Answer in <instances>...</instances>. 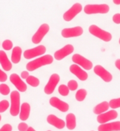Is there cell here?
Segmentation results:
<instances>
[{
  "label": "cell",
  "mask_w": 120,
  "mask_h": 131,
  "mask_svg": "<svg viewBox=\"0 0 120 131\" xmlns=\"http://www.w3.org/2000/svg\"><path fill=\"white\" fill-rule=\"evenodd\" d=\"M53 61H54V57L51 55L48 54L29 62L26 65V69L28 71H34L42 66L51 64L53 63Z\"/></svg>",
  "instance_id": "1"
},
{
  "label": "cell",
  "mask_w": 120,
  "mask_h": 131,
  "mask_svg": "<svg viewBox=\"0 0 120 131\" xmlns=\"http://www.w3.org/2000/svg\"><path fill=\"white\" fill-rule=\"evenodd\" d=\"M84 13L88 15L97 14H107L110 11V6L105 4H87L84 9Z\"/></svg>",
  "instance_id": "2"
},
{
  "label": "cell",
  "mask_w": 120,
  "mask_h": 131,
  "mask_svg": "<svg viewBox=\"0 0 120 131\" xmlns=\"http://www.w3.org/2000/svg\"><path fill=\"white\" fill-rule=\"evenodd\" d=\"M89 31L94 36L99 38L104 42H110L112 38V35L109 32L102 30L96 25H91L89 26Z\"/></svg>",
  "instance_id": "3"
},
{
  "label": "cell",
  "mask_w": 120,
  "mask_h": 131,
  "mask_svg": "<svg viewBox=\"0 0 120 131\" xmlns=\"http://www.w3.org/2000/svg\"><path fill=\"white\" fill-rule=\"evenodd\" d=\"M20 94L16 90L11 92V108L10 114L12 116H17L20 113Z\"/></svg>",
  "instance_id": "4"
},
{
  "label": "cell",
  "mask_w": 120,
  "mask_h": 131,
  "mask_svg": "<svg viewBox=\"0 0 120 131\" xmlns=\"http://www.w3.org/2000/svg\"><path fill=\"white\" fill-rule=\"evenodd\" d=\"M46 51V48L45 46L39 45L37 46L36 47L30 49H27L23 53V57L26 59H31L34 57H39L42 54H45Z\"/></svg>",
  "instance_id": "5"
},
{
  "label": "cell",
  "mask_w": 120,
  "mask_h": 131,
  "mask_svg": "<svg viewBox=\"0 0 120 131\" xmlns=\"http://www.w3.org/2000/svg\"><path fill=\"white\" fill-rule=\"evenodd\" d=\"M49 29H50V27L46 23H43L42 25H41L39 29L37 30V31L32 37V42L34 44H39L41 42L42 40H43L44 37L49 31Z\"/></svg>",
  "instance_id": "6"
},
{
  "label": "cell",
  "mask_w": 120,
  "mask_h": 131,
  "mask_svg": "<svg viewBox=\"0 0 120 131\" xmlns=\"http://www.w3.org/2000/svg\"><path fill=\"white\" fill-rule=\"evenodd\" d=\"M72 60L75 64L81 66L85 70H91L93 67V63L90 60L79 54H74L72 57Z\"/></svg>",
  "instance_id": "7"
},
{
  "label": "cell",
  "mask_w": 120,
  "mask_h": 131,
  "mask_svg": "<svg viewBox=\"0 0 120 131\" xmlns=\"http://www.w3.org/2000/svg\"><path fill=\"white\" fill-rule=\"evenodd\" d=\"M82 10V6L79 3H75L63 14V19L65 21H71Z\"/></svg>",
  "instance_id": "8"
},
{
  "label": "cell",
  "mask_w": 120,
  "mask_h": 131,
  "mask_svg": "<svg viewBox=\"0 0 120 131\" xmlns=\"http://www.w3.org/2000/svg\"><path fill=\"white\" fill-rule=\"evenodd\" d=\"M84 30L81 26H76L70 28H64L61 31V35L65 38L79 37L83 34Z\"/></svg>",
  "instance_id": "9"
},
{
  "label": "cell",
  "mask_w": 120,
  "mask_h": 131,
  "mask_svg": "<svg viewBox=\"0 0 120 131\" xmlns=\"http://www.w3.org/2000/svg\"><path fill=\"white\" fill-rule=\"evenodd\" d=\"M60 81V76L57 73H54L51 75L49 78V82L44 88V91L46 94H51L55 90L56 87L57 86L58 83Z\"/></svg>",
  "instance_id": "10"
},
{
  "label": "cell",
  "mask_w": 120,
  "mask_h": 131,
  "mask_svg": "<svg viewBox=\"0 0 120 131\" xmlns=\"http://www.w3.org/2000/svg\"><path fill=\"white\" fill-rule=\"evenodd\" d=\"M94 71L95 74L104 80L105 83H110L112 80V75L109 71H108L105 68H103L102 66L96 65L94 68Z\"/></svg>",
  "instance_id": "11"
},
{
  "label": "cell",
  "mask_w": 120,
  "mask_h": 131,
  "mask_svg": "<svg viewBox=\"0 0 120 131\" xmlns=\"http://www.w3.org/2000/svg\"><path fill=\"white\" fill-rule=\"evenodd\" d=\"M74 51V47L72 45H67L63 48L58 50L54 53V58L58 61H61L64 58L69 56Z\"/></svg>",
  "instance_id": "12"
},
{
  "label": "cell",
  "mask_w": 120,
  "mask_h": 131,
  "mask_svg": "<svg viewBox=\"0 0 120 131\" xmlns=\"http://www.w3.org/2000/svg\"><path fill=\"white\" fill-rule=\"evenodd\" d=\"M117 116H118V113L117 111L114 110H111V111L99 114L97 117V121L100 124H103V123H105L106 122H108L110 121L117 118Z\"/></svg>",
  "instance_id": "13"
},
{
  "label": "cell",
  "mask_w": 120,
  "mask_h": 131,
  "mask_svg": "<svg viewBox=\"0 0 120 131\" xmlns=\"http://www.w3.org/2000/svg\"><path fill=\"white\" fill-rule=\"evenodd\" d=\"M10 81L14 85L19 92H24L27 90V85L21 80L20 76L16 73H13L10 75Z\"/></svg>",
  "instance_id": "14"
},
{
  "label": "cell",
  "mask_w": 120,
  "mask_h": 131,
  "mask_svg": "<svg viewBox=\"0 0 120 131\" xmlns=\"http://www.w3.org/2000/svg\"><path fill=\"white\" fill-rule=\"evenodd\" d=\"M49 104L53 107L58 108L62 112H66L69 110V104L56 97H53L49 100Z\"/></svg>",
  "instance_id": "15"
},
{
  "label": "cell",
  "mask_w": 120,
  "mask_h": 131,
  "mask_svg": "<svg viewBox=\"0 0 120 131\" xmlns=\"http://www.w3.org/2000/svg\"><path fill=\"white\" fill-rule=\"evenodd\" d=\"M70 71L71 72L72 74L76 75L82 81H85L88 78L87 73L81 69L77 64H72V65L70 66Z\"/></svg>",
  "instance_id": "16"
},
{
  "label": "cell",
  "mask_w": 120,
  "mask_h": 131,
  "mask_svg": "<svg viewBox=\"0 0 120 131\" xmlns=\"http://www.w3.org/2000/svg\"><path fill=\"white\" fill-rule=\"evenodd\" d=\"M98 131H120V121L103 123L98 126Z\"/></svg>",
  "instance_id": "17"
},
{
  "label": "cell",
  "mask_w": 120,
  "mask_h": 131,
  "mask_svg": "<svg viewBox=\"0 0 120 131\" xmlns=\"http://www.w3.org/2000/svg\"><path fill=\"white\" fill-rule=\"evenodd\" d=\"M47 122L49 124L54 125L58 129H63L65 126V123L62 119L58 118L57 116H56L54 114H50L47 117Z\"/></svg>",
  "instance_id": "18"
},
{
  "label": "cell",
  "mask_w": 120,
  "mask_h": 131,
  "mask_svg": "<svg viewBox=\"0 0 120 131\" xmlns=\"http://www.w3.org/2000/svg\"><path fill=\"white\" fill-rule=\"evenodd\" d=\"M0 63L5 71H9L12 69L11 62L4 51H0Z\"/></svg>",
  "instance_id": "19"
},
{
  "label": "cell",
  "mask_w": 120,
  "mask_h": 131,
  "mask_svg": "<svg viewBox=\"0 0 120 131\" xmlns=\"http://www.w3.org/2000/svg\"><path fill=\"white\" fill-rule=\"evenodd\" d=\"M20 119L23 121H25L28 119L30 114V106L28 103H23V104L20 106Z\"/></svg>",
  "instance_id": "20"
},
{
  "label": "cell",
  "mask_w": 120,
  "mask_h": 131,
  "mask_svg": "<svg viewBox=\"0 0 120 131\" xmlns=\"http://www.w3.org/2000/svg\"><path fill=\"white\" fill-rule=\"evenodd\" d=\"M67 128L69 130H74L76 128L77 122H76V116L74 114L70 113L66 116V123Z\"/></svg>",
  "instance_id": "21"
},
{
  "label": "cell",
  "mask_w": 120,
  "mask_h": 131,
  "mask_svg": "<svg viewBox=\"0 0 120 131\" xmlns=\"http://www.w3.org/2000/svg\"><path fill=\"white\" fill-rule=\"evenodd\" d=\"M22 49L20 47H15L12 50L11 61L14 63H18L21 59Z\"/></svg>",
  "instance_id": "22"
},
{
  "label": "cell",
  "mask_w": 120,
  "mask_h": 131,
  "mask_svg": "<svg viewBox=\"0 0 120 131\" xmlns=\"http://www.w3.org/2000/svg\"><path fill=\"white\" fill-rule=\"evenodd\" d=\"M109 107H110V106H109V103L108 102H103L95 106L94 108V113L97 115L103 114L108 110Z\"/></svg>",
  "instance_id": "23"
},
{
  "label": "cell",
  "mask_w": 120,
  "mask_h": 131,
  "mask_svg": "<svg viewBox=\"0 0 120 131\" xmlns=\"http://www.w3.org/2000/svg\"><path fill=\"white\" fill-rule=\"evenodd\" d=\"M26 83L32 87L37 88L39 85L40 82L37 78L34 77L33 75H29L28 77L26 78Z\"/></svg>",
  "instance_id": "24"
},
{
  "label": "cell",
  "mask_w": 120,
  "mask_h": 131,
  "mask_svg": "<svg viewBox=\"0 0 120 131\" xmlns=\"http://www.w3.org/2000/svg\"><path fill=\"white\" fill-rule=\"evenodd\" d=\"M86 95H87V91L85 89H80L77 90L75 94V98L78 102H82L85 100Z\"/></svg>",
  "instance_id": "25"
},
{
  "label": "cell",
  "mask_w": 120,
  "mask_h": 131,
  "mask_svg": "<svg viewBox=\"0 0 120 131\" xmlns=\"http://www.w3.org/2000/svg\"><path fill=\"white\" fill-rule=\"evenodd\" d=\"M69 92H70V90L68 87L65 85H60L58 88V92L62 96H64V97L68 96L69 94Z\"/></svg>",
  "instance_id": "26"
},
{
  "label": "cell",
  "mask_w": 120,
  "mask_h": 131,
  "mask_svg": "<svg viewBox=\"0 0 120 131\" xmlns=\"http://www.w3.org/2000/svg\"><path fill=\"white\" fill-rule=\"evenodd\" d=\"M109 106L112 108H117L120 107V97L117 99H112L109 102Z\"/></svg>",
  "instance_id": "27"
},
{
  "label": "cell",
  "mask_w": 120,
  "mask_h": 131,
  "mask_svg": "<svg viewBox=\"0 0 120 131\" xmlns=\"http://www.w3.org/2000/svg\"><path fill=\"white\" fill-rule=\"evenodd\" d=\"M0 94L2 95H8L10 94V88L6 84L2 83L0 85Z\"/></svg>",
  "instance_id": "28"
},
{
  "label": "cell",
  "mask_w": 120,
  "mask_h": 131,
  "mask_svg": "<svg viewBox=\"0 0 120 131\" xmlns=\"http://www.w3.org/2000/svg\"><path fill=\"white\" fill-rule=\"evenodd\" d=\"M9 107V102L7 100H2L0 102V113H4Z\"/></svg>",
  "instance_id": "29"
},
{
  "label": "cell",
  "mask_w": 120,
  "mask_h": 131,
  "mask_svg": "<svg viewBox=\"0 0 120 131\" xmlns=\"http://www.w3.org/2000/svg\"><path fill=\"white\" fill-rule=\"evenodd\" d=\"M2 47L6 51H9L13 48V42L10 40H4L2 43Z\"/></svg>",
  "instance_id": "30"
},
{
  "label": "cell",
  "mask_w": 120,
  "mask_h": 131,
  "mask_svg": "<svg viewBox=\"0 0 120 131\" xmlns=\"http://www.w3.org/2000/svg\"><path fill=\"white\" fill-rule=\"evenodd\" d=\"M68 87L70 90L71 91H74L76 90L78 88V83L76 80H71L69 81L68 83Z\"/></svg>",
  "instance_id": "31"
},
{
  "label": "cell",
  "mask_w": 120,
  "mask_h": 131,
  "mask_svg": "<svg viewBox=\"0 0 120 131\" xmlns=\"http://www.w3.org/2000/svg\"><path fill=\"white\" fill-rule=\"evenodd\" d=\"M28 128V125L26 124L25 123H20L18 124V129L19 131H26Z\"/></svg>",
  "instance_id": "32"
},
{
  "label": "cell",
  "mask_w": 120,
  "mask_h": 131,
  "mask_svg": "<svg viewBox=\"0 0 120 131\" xmlns=\"http://www.w3.org/2000/svg\"><path fill=\"white\" fill-rule=\"evenodd\" d=\"M7 80V75L6 74V73H4L0 69V82L4 83Z\"/></svg>",
  "instance_id": "33"
},
{
  "label": "cell",
  "mask_w": 120,
  "mask_h": 131,
  "mask_svg": "<svg viewBox=\"0 0 120 131\" xmlns=\"http://www.w3.org/2000/svg\"><path fill=\"white\" fill-rule=\"evenodd\" d=\"M12 130H13V128L10 124H5L1 128L0 131H12Z\"/></svg>",
  "instance_id": "34"
},
{
  "label": "cell",
  "mask_w": 120,
  "mask_h": 131,
  "mask_svg": "<svg viewBox=\"0 0 120 131\" xmlns=\"http://www.w3.org/2000/svg\"><path fill=\"white\" fill-rule=\"evenodd\" d=\"M112 20L116 24H120V14H115L112 16Z\"/></svg>",
  "instance_id": "35"
},
{
  "label": "cell",
  "mask_w": 120,
  "mask_h": 131,
  "mask_svg": "<svg viewBox=\"0 0 120 131\" xmlns=\"http://www.w3.org/2000/svg\"><path fill=\"white\" fill-rule=\"evenodd\" d=\"M29 75V73L28 71H23L21 73V78H23V79H26L28 77Z\"/></svg>",
  "instance_id": "36"
},
{
  "label": "cell",
  "mask_w": 120,
  "mask_h": 131,
  "mask_svg": "<svg viewBox=\"0 0 120 131\" xmlns=\"http://www.w3.org/2000/svg\"><path fill=\"white\" fill-rule=\"evenodd\" d=\"M115 66H116V68L117 69H119L120 71V59L116 60V61H115Z\"/></svg>",
  "instance_id": "37"
},
{
  "label": "cell",
  "mask_w": 120,
  "mask_h": 131,
  "mask_svg": "<svg viewBox=\"0 0 120 131\" xmlns=\"http://www.w3.org/2000/svg\"><path fill=\"white\" fill-rule=\"evenodd\" d=\"M113 2L116 5H120V0H113Z\"/></svg>",
  "instance_id": "38"
},
{
  "label": "cell",
  "mask_w": 120,
  "mask_h": 131,
  "mask_svg": "<svg viewBox=\"0 0 120 131\" xmlns=\"http://www.w3.org/2000/svg\"><path fill=\"white\" fill-rule=\"evenodd\" d=\"M26 131H36V130H35L33 128H32V127H28V130H27Z\"/></svg>",
  "instance_id": "39"
},
{
  "label": "cell",
  "mask_w": 120,
  "mask_h": 131,
  "mask_svg": "<svg viewBox=\"0 0 120 131\" xmlns=\"http://www.w3.org/2000/svg\"><path fill=\"white\" fill-rule=\"evenodd\" d=\"M1 120H2V116H1V115H0V121H1Z\"/></svg>",
  "instance_id": "40"
},
{
  "label": "cell",
  "mask_w": 120,
  "mask_h": 131,
  "mask_svg": "<svg viewBox=\"0 0 120 131\" xmlns=\"http://www.w3.org/2000/svg\"><path fill=\"white\" fill-rule=\"evenodd\" d=\"M119 45H120V38H119Z\"/></svg>",
  "instance_id": "41"
},
{
  "label": "cell",
  "mask_w": 120,
  "mask_h": 131,
  "mask_svg": "<svg viewBox=\"0 0 120 131\" xmlns=\"http://www.w3.org/2000/svg\"><path fill=\"white\" fill-rule=\"evenodd\" d=\"M47 131H51V130H47Z\"/></svg>",
  "instance_id": "42"
},
{
  "label": "cell",
  "mask_w": 120,
  "mask_h": 131,
  "mask_svg": "<svg viewBox=\"0 0 120 131\" xmlns=\"http://www.w3.org/2000/svg\"><path fill=\"white\" fill-rule=\"evenodd\" d=\"M91 131H93V130H91Z\"/></svg>",
  "instance_id": "43"
}]
</instances>
